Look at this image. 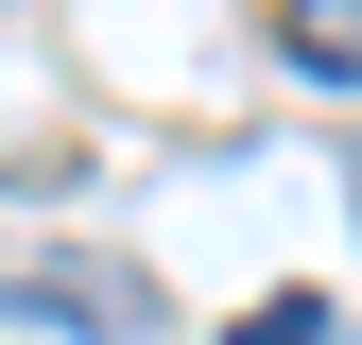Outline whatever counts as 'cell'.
Returning a JSON list of instances; mask_svg holds the SVG:
<instances>
[{"mask_svg": "<svg viewBox=\"0 0 362 345\" xmlns=\"http://www.w3.org/2000/svg\"><path fill=\"white\" fill-rule=\"evenodd\" d=\"M276 35H293L310 86H362V0H276Z\"/></svg>", "mask_w": 362, "mask_h": 345, "instance_id": "2", "label": "cell"}, {"mask_svg": "<svg viewBox=\"0 0 362 345\" xmlns=\"http://www.w3.org/2000/svg\"><path fill=\"white\" fill-rule=\"evenodd\" d=\"M242 345H328V293H259V311H242Z\"/></svg>", "mask_w": 362, "mask_h": 345, "instance_id": "3", "label": "cell"}, {"mask_svg": "<svg viewBox=\"0 0 362 345\" xmlns=\"http://www.w3.org/2000/svg\"><path fill=\"white\" fill-rule=\"evenodd\" d=\"M0 311H35V328H139L156 293L121 259H0Z\"/></svg>", "mask_w": 362, "mask_h": 345, "instance_id": "1", "label": "cell"}]
</instances>
